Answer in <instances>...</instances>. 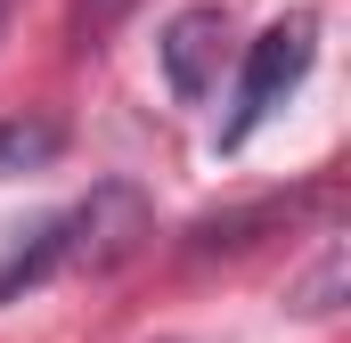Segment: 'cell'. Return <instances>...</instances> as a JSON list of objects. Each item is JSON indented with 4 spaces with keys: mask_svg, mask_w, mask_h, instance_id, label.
<instances>
[{
    "mask_svg": "<svg viewBox=\"0 0 351 343\" xmlns=\"http://www.w3.org/2000/svg\"><path fill=\"white\" fill-rule=\"evenodd\" d=\"M123 8H131V0H74V16H66V25H74V49H90V41H106Z\"/></svg>",
    "mask_w": 351,
    "mask_h": 343,
    "instance_id": "52a82bcc",
    "label": "cell"
},
{
    "mask_svg": "<svg viewBox=\"0 0 351 343\" xmlns=\"http://www.w3.org/2000/svg\"><path fill=\"white\" fill-rule=\"evenodd\" d=\"M156 58H164V82H172L180 106H204L213 82H221V58H229V8H213V0L180 8L156 41Z\"/></svg>",
    "mask_w": 351,
    "mask_h": 343,
    "instance_id": "3957f363",
    "label": "cell"
},
{
    "mask_svg": "<svg viewBox=\"0 0 351 343\" xmlns=\"http://www.w3.org/2000/svg\"><path fill=\"white\" fill-rule=\"evenodd\" d=\"M58 147H66V131H58V123H41V115H16V123H0V180H16V172H41Z\"/></svg>",
    "mask_w": 351,
    "mask_h": 343,
    "instance_id": "8992f818",
    "label": "cell"
},
{
    "mask_svg": "<svg viewBox=\"0 0 351 343\" xmlns=\"http://www.w3.org/2000/svg\"><path fill=\"white\" fill-rule=\"evenodd\" d=\"M156 237L147 221V196L131 180H98L82 204H66V246H74V270H123Z\"/></svg>",
    "mask_w": 351,
    "mask_h": 343,
    "instance_id": "7a4b0ae2",
    "label": "cell"
},
{
    "mask_svg": "<svg viewBox=\"0 0 351 343\" xmlns=\"http://www.w3.org/2000/svg\"><path fill=\"white\" fill-rule=\"evenodd\" d=\"M311 66H319V25L294 8V16H278L262 41L245 49V74H237V98H229V123H221V147L237 156L254 131H262L269 115L294 98V90L311 82Z\"/></svg>",
    "mask_w": 351,
    "mask_h": 343,
    "instance_id": "6da1fadb",
    "label": "cell"
},
{
    "mask_svg": "<svg viewBox=\"0 0 351 343\" xmlns=\"http://www.w3.org/2000/svg\"><path fill=\"white\" fill-rule=\"evenodd\" d=\"M343 278H351V254H343V237H327L319 261L286 286V311H294V319H327V311H343Z\"/></svg>",
    "mask_w": 351,
    "mask_h": 343,
    "instance_id": "5b68a950",
    "label": "cell"
},
{
    "mask_svg": "<svg viewBox=\"0 0 351 343\" xmlns=\"http://www.w3.org/2000/svg\"><path fill=\"white\" fill-rule=\"evenodd\" d=\"M294 204H302V196H262V204H245V213L196 221V229H188V254H196V261H204V254H245L262 229H286V221H294Z\"/></svg>",
    "mask_w": 351,
    "mask_h": 343,
    "instance_id": "277c9868",
    "label": "cell"
},
{
    "mask_svg": "<svg viewBox=\"0 0 351 343\" xmlns=\"http://www.w3.org/2000/svg\"><path fill=\"white\" fill-rule=\"evenodd\" d=\"M0 25H8V0H0Z\"/></svg>",
    "mask_w": 351,
    "mask_h": 343,
    "instance_id": "ba28073f",
    "label": "cell"
}]
</instances>
